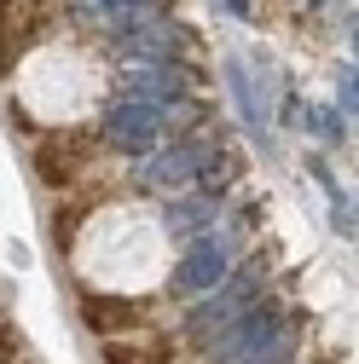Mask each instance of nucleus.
Segmentation results:
<instances>
[{"instance_id":"obj_1","label":"nucleus","mask_w":359,"mask_h":364,"mask_svg":"<svg viewBox=\"0 0 359 364\" xmlns=\"http://www.w3.org/2000/svg\"><path fill=\"white\" fill-rule=\"evenodd\" d=\"M87 151H93V145H87V133H81V139L53 133V139L35 151V173L47 179V186H70L76 173H87Z\"/></svg>"},{"instance_id":"obj_3","label":"nucleus","mask_w":359,"mask_h":364,"mask_svg":"<svg viewBox=\"0 0 359 364\" xmlns=\"http://www.w3.org/2000/svg\"><path fill=\"white\" fill-rule=\"evenodd\" d=\"M105 364H174V347H162V341H157V347H145V353H140V347L110 341V347H105Z\"/></svg>"},{"instance_id":"obj_4","label":"nucleus","mask_w":359,"mask_h":364,"mask_svg":"<svg viewBox=\"0 0 359 364\" xmlns=\"http://www.w3.org/2000/svg\"><path fill=\"white\" fill-rule=\"evenodd\" d=\"M18 347H24V336H18L12 324H0V364H12V358H18Z\"/></svg>"},{"instance_id":"obj_2","label":"nucleus","mask_w":359,"mask_h":364,"mask_svg":"<svg viewBox=\"0 0 359 364\" xmlns=\"http://www.w3.org/2000/svg\"><path fill=\"white\" fill-rule=\"evenodd\" d=\"M81 324L99 330V336L145 330V324H151V306H140V301H116V295H87V301H81Z\"/></svg>"}]
</instances>
